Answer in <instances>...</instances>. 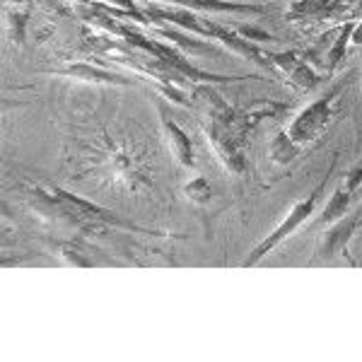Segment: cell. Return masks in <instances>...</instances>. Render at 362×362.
Masks as SVG:
<instances>
[{"mask_svg":"<svg viewBox=\"0 0 362 362\" xmlns=\"http://www.w3.org/2000/svg\"><path fill=\"white\" fill-rule=\"evenodd\" d=\"M29 196H32L34 206L44 208L46 213H51V218L66 220L70 225L78 227H97V225H109V227H131L138 230L133 223L114 215L112 210L90 203L85 198H78L63 189H42V186H29Z\"/></svg>","mask_w":362,"mask_h":362,"instance_id":"obj_1","label":"cell"},{"mask_svg":"<svg viewBox=\"0 0 362 362\" xmlns=\"http://www.w3.org/2000/svg\"><path fill=\"white\" fill-rule=\"evenodd\" d=\"M116 37L126 39L128 44L133 46V49H138L140 54H148V56H155L160 58L162 63H167V66H172L177 73L184 75L189 83L194 85H213V83H239V80H244V75H218V73H206V70L196 68L194 63L189 61L181 51H177L174 46L165 44L162 39H155V37H148V34L138 32V29H133L131 25H126V22H121L119 29H116Z\"/></svg>","mask_w":362,"mask_h":362,"instance_id":"obj_2","label":"cell"},{"mask_svg":"<svg viewBox=\"0 0 362 362\" xmlns=\"http://www.w3.org/2000/svg\"><path fill=\"white\" fill-rule=\"evenodd\" d=\"M324 184H326V179H324ZM324 184H319L317 189L312 191L309 196H305L302 201H297L293 208H290V213L285 215V220L280 223L276 230L268 235L264 242L261 244H256L254 249H251V254L247 256V259L242 261V266L244 268H254V266H259L261 261L266 259L268 254H271L273 249L278 247V244H283L288 237H293L295 235V230H300L302 225L307 223L309 218L314 215V210H317V201H319V191L324 189Z\"/></svg>","mask_w":362,"mask_h":362,"instance_id":"obj_3","label":"cell"},{"mask_svg":"<svg viewBox=\"0 0 362 362\" xmlns=\"http://www.w3.org/2000/svg\"><path fill=\"white\" fill-rule=\"evenodd\" d=\"M334 102H336V92H331L326 97H319L317 102H312L295 116L293 124L285 128L295 145H300V148L312 145L314 140H319L329 131L331 121H334Z\"/></svg>","mask_w":362,"mask_h":362,"instance_id":"obj_4","label":"cell"},{"mask_svg":"<svg viewBox=\"0 0 362 362\" xmlns=\"http://www.w3.org/2000/svg\"><path fill=\"white\" fill-rule=\"evenodd\" d=\"M268 58H271L273 68H278L288 78V83L295 85L297 90L309 92L321 85V75L307 61V56H300L295 51H283V54H268Z\"/></svg>","mask_w":362,"mask_h":362,"instance_id":"obj_5","label":"cell"},{"mask_svg":"<svg viewBox=\"0 0 362 362\" xmlns=\"http://www.w3.org/2000/svg\"><path fill=\"white\" fill-rule=\"evenodd\" d=\"M155 107H157V114H160L162 133H165V140H167L169 150H172L174 160H177L181 167L191 169V167H194V145H191V138L186 136L184 128H181L177 121L172 119V116H169L165 99L155 97Z\"/></svg>","mask_w":362,"mask_h":362,"instance_id":"obj_6","label":"cell"},{"mask_svg":"<svg viewBox=\"0 0 362 362\" xmlns=\"http://www.w3.org/2000/svg\"><path fill=\"white\" fill-rule=\"evenodd\" d=\"M360 184H362V167L350 169V172L346 174V179L341 181V186L331 194L329 203H326L324 215H321V225L329 227V225L338 223L341 218H346L350 201H353V196H355V191H358Z\"/></svg>","mask_w":362,"mask_h":362,"instance_id":"obj_7","label":"cell"},{"mask_svg":"<svg viewBox=\"0 0 362 362\" xmlns=\"http://www.w3.org/2000/svg\"><path fill=\"white\" fill-rule=\"evenodd\" d=\"M346 0H290L285 17L290 22H319L334 20L346 10Z\"/></svg>","mask_w":362,"mask_h":362,"instance_id":"obj_8","label":"cell"},{"mask_svg":"<svg viewBox=\"0 0 362 362\" xmlns=\"http://www.w3.org/2000/svg\"><path fill=\"white\" fill-rule=\"evenodd\" d=\"M358 220H360V215L353 213V215H348V218H341L338 223L329 225V232H326L319 244L317 261H331V259H336V256L346 254L348 242L353 239V232H355V227H358Z\"/></svg>","mask_w":362,"mask_h":362,"instance_id":"obj_9","label":"cell"},{"mask_svg":"<svg viewBox=\"0 0 362 362\" xmlns=\"http://www.w3.org/2000/svg\"><path fill=\"white\" fill-rule=\"evenodd\" d=\"M353 27L355 22H346L343 27L334 29V32L326 34V42H321V46L312 51V56L321 58V66H324L326 73H334L338 68V63L343 61V56H346V49L350 44V34H353Z\"/></svg>","mask_w":362,"mask_h":362,"instance_id":"obj_10","label":"cell"},{"mask_svg":"<svg viewBox=\"0 0 362 362\" xmlns=\"http://www.w3.org/2000/svg\"><path fill=\"white\" fill-rule=\"evenodd\" d=\"M56 78H68V80H80V83H90V85H131L128 78H121V75L112 73V70L97 68L92 63L78 61L70 63V66L54 70Z\"/></svg>","mask_w":362,"mask_h":362,"instance_id":"obj_11","label":"cell"},{"mask_svg":"<svg viewBox=\"0 0 362 362\" xmlns=\"http://www.w3.org/2000/svg\"><path fill=\"white\" fill-rule=\"evenodd\" d=\"M167 5L174 8H186V10H196V13H239V15H264L266 8L254 3H235V0H165Z\"/></svg>","mask_w":362,"mask_h":362,"instance_id":"obj_12","label":"cell"},{"mask_svg":"<svg viewBox=\"0 0 362 362\" xmlns=\"http://www.w3.org/2000/svg\"><path fill=\"white\" fill-rule=\"evenodd\" d=\"M300 155V145L293 143V138L288 136V131H280L271 138L268 143V157H271L273 165L285 167L290 162H295V157Z\"/></svg>","mask_w":362,"mask_h":362,"instance_id":"obj_13","label":"cell"},{"mask_svg":"<svg viewBox=\"0 0 362 362\" xmlns=\"http://www.w3.org/2000/svg\"><path fill=\"white\" fill-rule=\"evenodd\" d=\"M184 196L191 203H196V206H206V203H210V198H213V189H210L206 177H196L184 186Z\"/></svg>","mask_w":362,"mask_h":362,"instance_id":"obj_14","label":"cell"},{"mask_svg":"<svg viewBox=\"0 0 362 362\" xmlns=\"http://www.w3.org/2000/svg\"><path fill=\"white\" fill-rule=\"evenodd\" d=\"M92 3H99V5H114V8H124V10H128V13H133V15L143 17V20H148V15H145L143 10H138V8H136V3H133V0H92Z\"/></svg>","mask_w":362,"mask_h":362,"instance_id":"obj_15","label":"cell"},{"mask_svg":"<svg viewBox=\"0 0 362 362\" xmlns=\"http://www.w3.org/2000/svg\"><path fill=\"white\" fill-rule=\"evenodd\" d=\"M237 32L242 34L244 39H249V42H271V34H266L264 29H256V27H237Z\"/></svg>","mask_w":362,"mask_h":362,"instance_id":"obj_16","label":"cell"},{"mask_svg":"<svg viewBox=\"0 0 362 362\" xmlns=\"http://www.w3.org/2000/svg\"><path fill=\"white\" fill-rule=\"evenodd\" d=\"M63 256H66V261L68 264H73V266H92V261L90 259H83V256L78 254L75 249H70V247H63V251H61Z\"/></svg>","mask_w":362,"mask_h":362,"instance_id":"obj_17","label":"cell"},{"mask_svg":"<svg viewBox=\"0 0 362 362\" xmlns=\"http://www.w3.org/2000/svg\"><path fill=\"white\" fill-rule=\"evenodd\" d=\"M350 44H355V46H362V22H355V27H353V34H350Z\"/></svg>","mask_w":362,"mask_h":362,"instance_id":"obj_18","label":"cell"}]
</instances>
